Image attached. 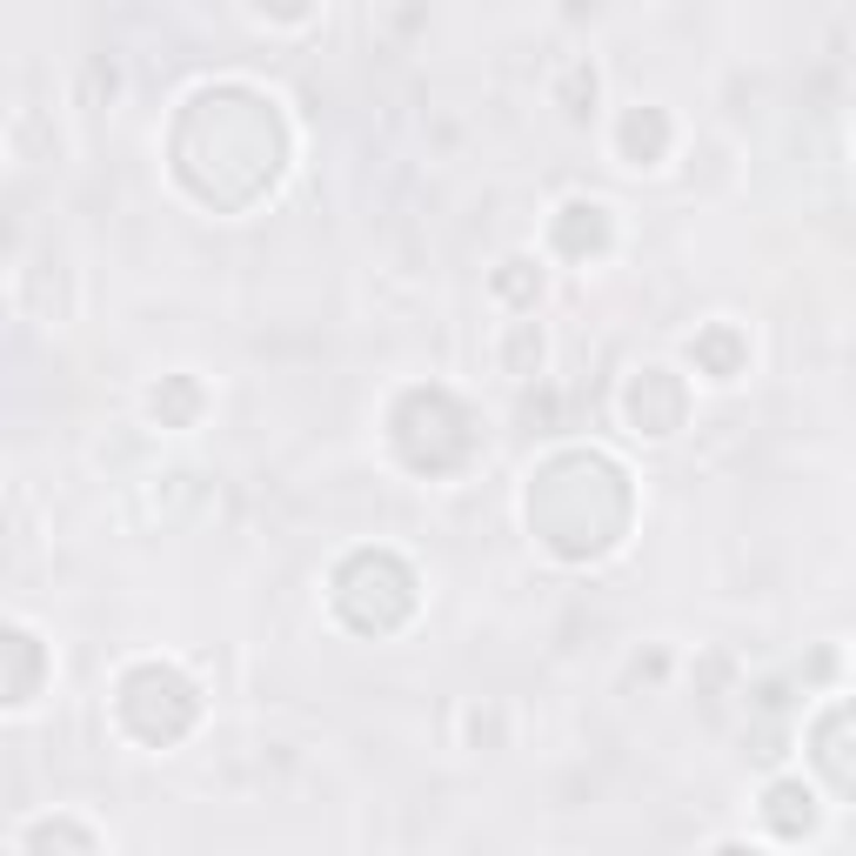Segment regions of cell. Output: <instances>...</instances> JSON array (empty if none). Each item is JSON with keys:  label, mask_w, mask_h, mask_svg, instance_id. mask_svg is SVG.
<instances>
[{"label": "cell", "mask_w": 856, "mask_h": 856, "mask_svg": "<svg viewBox=\"0 0 856 856\" xmlns=\"http://www.w3.org/2000/svg\"><path fill=\"white\" fill-rule=\"evenodd\" d=\"M8 843H14L21 856H28V849H54V843H67V849H108V830L80 823V816H34V823H21Z\"/></svg>", "instance_id": "obj_1"}]
</instances>
